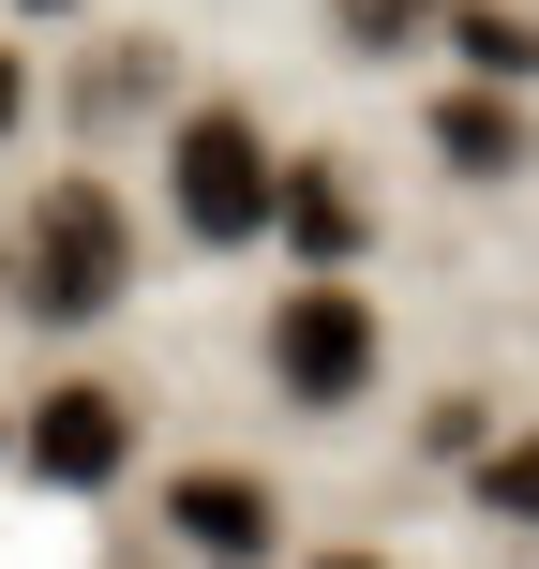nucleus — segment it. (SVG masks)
<instances>
[{
	"instance_id": "f257e3e1",
	"label": "nucleus",
	"mask_w": 539,
	"mask_h": 569,
	"mask_svg": "<svg viewBox=\"0 0 539 569\" xmlns=\"http://www.w3.org/2000/svg\"><path fill=\"white\" fill-rule=\"evenodd\" d=\"M0 300L30 315V330H90V315H120L136 300V210L106 196V180H46L30 196V226H16V284Z\"/></svg>"
},
{
	"instance_id": "f03ea898",
	"label": "nucleus",
	"mask_w": 539,
	"mask_h": 569,
	"mask_svg": "<svg viewBox=\"0 0 539 569\" xmlns=\"http://www.w3.org/2000/svg\"><path fill=\"white\" fill-rule=\"evenodd\" d=\"M270 196H285V166H270L256 120H240V106H180V136H166V210H180V240L240 256V240H270Z\"/></svg>"
},
{
	"instance_id": "7ed1b4c3",
	"label": "nucleus",
	"mask_w": 539,
	"mask_h": 569,
	"mask_svg": "<svg viewBox=\"0 0 539 569\" xmlns=\"http://www.w3.org/2000/svg\"><path fill=\"white\" fill-rule=\"evenodd\" d=\"M270 390L300 405V420H345V405H375V300L345 270L285 284L270 300Z\"/></svg>"
},
{
	"instance_id": "20e7f679",
	"label": "nucleus",
	"mask_w": 539,
	"mask_h": 569,
	"mask_svg": "<svg viewBox=\"0 0 539 569\" xmlns=\"http://www.w3.org/2000/svg\"><path fill=\"white\" fill-rule=\"evenodd\" d=\"M16 450H30V480L106 495L120 465H136V405H120L106 375H46V390H30V420H16Z\"/></svg>"
},
{
	"instance_id": "39448f33",
	"label": "nucleus",
	"mask_w": 539,
	"mask_h": 569,
	"mask_svg": "<svg viewBox=\"0 0 539 569\" xmlns=\"http://www.w3.org/2000/svg\"><path fill=\"white\" fill-rule=\"evenodd\" d=\"M166 540L196 569H270L285 555V495L240 480V465H180V480H166Z\"/></svg>"
},
{
	"instance_id": "423d86ee",
	"label": "nucleus",
	"mask_w": 539,
	"mask_h": 569,
	"mask_svg": "<svg viewBox=\"0 0 539 569\" xmlns=\"http://www.w3.org/2000/svg\"><path fill=\"white\" fill-rule=\"evenodd\" d=\"M435 150H450V180H525L539 120H525V90H450L435 106Z\"/></svg>"
},
{
	"instance_id": "0eeeda50",
	"label": "nucleus",
	"mask_w": 539,
	"mask_h": 569,
	"mask_svg": "<svg viewBox=\"0 0 539 569\" xmlns=\"http://www.w3.org/2000/svg\"><path fill=\"white\" fill-rule=\"evenodd\" d=\"M270 226L300 240L315 270H345V256H360V180H345L330 150H300V166H285V196H270Z\"/></svg>"
},
{
	"instance_id": "6e6552de",
	"label": "nucleus",
	"mask_w": 539,
	"mask_h": 569,
	"mask_svg": "<svg viewBox=\"0 0 539 569\" xmlns=\"http://www.w3.org/2000/svg\"><path fill=\"white\" fill-rule=\"evenodd\" d=\"M450 46L480 60V90H539V16L510 0H450Z\"/></svg>"
},
{
	"instance_id": "1a4fd4ad",
	"label": "nucleus",
	"mask_w": 539,
	"mask_h": 569,
	"mask_svg": "<svg viewBox=\"0 0 539 569\" xmlns=\"http://www.w3.org/2000/svg\"><path fill=\"white\" fill-rule=\"evenodd\" d=\"M330 30H345V60H405L420 30H450V0H330Z\"/></svg>"
},
{
	"instance_id": "9d476101",
	"label": "nucleus",
	"mask_w": 539,
	"mask_h": 569,
	"mask_svg": "<svg viewBox=\"0 0 539 569\" xmlns=\"http://www.w3.org/2000/svg\"><path fill=\"white\" fill-rule=\"evenodd\" d=\"M480 510L539 540V435H495V450H480Z\"/></svg>"
},
{
	"instance_id": "9b49d317",
	"label": "nucleus",
	"mask_w": 539,
	"mask_h": 569,
	"mask_svg": "<svg viewBox=\"0 0 539 569\" xmlns=\"http://www.w3.org/2000/svg\"><path fill=\"white\" fill-rule=\"evenodd\" d=\"M420 450H450V465H480V450H495V405H480V390H435V420H420Z\"/></svg>"
},
{
	"instance_id": "f8f14e48",
	"label": "nucleus",
	"mask_w": 539,
	"mask_h": 569,
	"mask_svg": "<svg viewBox=\"0 0 539 569\" xmlns=\"http://www.w3.org/2000/svg\"><path fill=\"white\" fill-rule=\"evenodd\" d=\"M16 120H30V60L0 46V136H16Z\"/></svg>"
},
{
	"instance_id": "ddd939ff",
	"label": "nucleus",
	"mask_w": 539,
	"mask_h": 569,
	"mask_svg": "<svg viewBox=\"0 0 539 569\" xmlns=\"http://www.w3.org/2000/svg\"><path fill=\"white\" fill-rule=\"evenodd\" d=\"M315 569H375V555H315Z\"/></svg>"
},
{
	"instance_id": "4468645a",
	"label": "nucleus",
	"mask_w": 539,
	"mask_h": 569,
	"mask_svg": "<svg viewBox=\"0 0 539 569\" xmlns=\"http://www.w3.org/2000/svg\"><path fill=\"white\" fill-rule=\"evenodd\" d=\"M46 16H60V0H46Z\"/></svg>"
}]
</instances>
